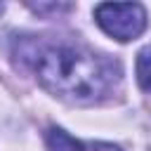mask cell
Here are the masks:
<instances>
[{
	"instance_id": "obj_1",
	"label": "cell",
	"mask_w": 151,
	"mask_h": 151,
	"mask_svg": "<svg viewBox=\"0 0 151 151\" xmlns=\"http://www.w3.org/2000/svg\"><path fill=\"white\" fill-rule=\"evenodd\" d=\"M35 73L45 90L71 104H94L120 80L111 59L78 45H50L35 59Z\"/></svg>"
},
{
	"instance_id": "obj_6",
	"label": "cell",
	"mask_w": 151,
	"mask_h": 151,
	"mask_svg": "<svg viewBox=\"0 0 151 151\" xmlns=\"http://www.w3.org/2000/svg\"><path fill=\"white\" fill-rule=\"evenodd\" d=\"M0 12H2V5H0Z\"/></svg>"
},
{
	"instance_id": "obj_4",
	"label": "cell",
	"mask_w": 151,
	"mask_h": 151,
	"mask_svg": "<svg viewBox=\"0 0 151 151\" xmlns=\"http://www.w3.org/2000/svg\"><path fill=\"white\" fill-rule=\"evenodd\" d=\"M137 83L144 92H151V45L142 47L137 54Z\"/></svg>"
},
{
	"instance_id": "obj_2",
	"label": "cell",
	"mask_w": 151,
	"mask_h": 151,
	"mask_svg": "<svg viewBox=\"0 0 151 151\" xmlns=\"http://www.w3.org/2000/svg\"><path fill=\"white\" fill-rule=\"evenodd\" d=\"M94 19L104 33L127 42L146 28V9L139 2H101L94 7Z\"/></svg>"
},
{
	"instance_id": "obj_3",
	"label": "cell",
	"mask_w": 151,
	"mask_h": 151,
	"mask_svg": "<svg viewBox=\"0 0 151 151\" xmlns=\"http://www.w3.org/2000/svg\"><path fill=\"white\" fill-rule=\"evenodd\" d=\"M47 146H50V151H83V144L78 139H73L71 134H66L64 130H59V127H50Z\"/></svg>"
},
{
	"instance_id": "obj_5",
	"label": "cell",
	"mask_w": 151,
	"mask_h": 151,
	"mask_svg": "<svg viewBox=\"0 0 151 151\" xmlns=\"http://www.w3.org/2000/svg\"><path fill=\"white\" fill-rule=\"evenodd\" d=\"M83 151H120V149L106 142H94V144H83Z\"/></svg>"
}]
</instances>
